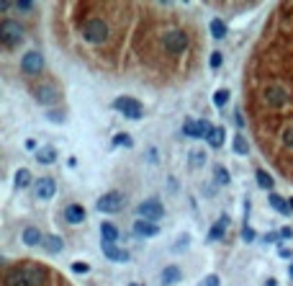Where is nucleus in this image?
Instances as JSON below:
<instances>
[{
	"mask_svg": "<svg viewBox=\"0 0 293 286\" xmlns=\"http://www.w3.org/2000/svg\"><path fill=\"white\" fill-rule=\"evenodd\" d=\"M82 39L87 44H103L108 39V24L103 18H90L82 26Z\"/></svg>",
	"mask_w": 293,
	"mask_h": 286,
	"instance_id": "nucleus-1",
	"label": "nucleus"
},
{
	"mask_svg": "<svg viewBox=\"0 0 293 286\" xmlns=\"http://www.w3.org/2000/svg\"><path fill=\"white\" fill-rule=\"evenodd\" d=\"M0 41H3L6 47H16V44L24 41V29H21V24L6 18L3 24H0Z\"/></svg>",
	"mask_w": 293,
	"mask_h": 286,
	"instance_id": "nucleus-2",
	"label": "nucleus"
},
{
	"mask_svg": "<svg viewBox=\"0 0 293 286\" xmlns=\"http://www.w3.org/2000/svg\"><path fill=\"white\" fill-rule=\"evenodd\" d=\"M114 108H116V111H121L126 119H134V121L144 116V106H142L137 98H129V96L116 98V101H114Z\"/></svg>",
	"mask_w": 293,
	"mask_h": 286,
	"instance_id": "nucleus-3",
	"label": "nucleus"
},
{
	"mask_svg": "<svg viewBox=\"0 0 293 286\" xmlns=\"http://www.w3.org/2000/svg\"><path fill=\"white\" fill-rule=\"evenodd\" d=\"M124 193H119V191H108V193H103L101 199L95 201V209L98 211H103V214H116V211H121L124 209Z\"/></svg>",
	"mask_w": 293,
	"mask_h": 286,
	"instance_id": "nucleus-4",
	"label": "nucleus"
},
{
	"mask_svg": "<svg viewBox=\"0 0 293 286\" xmlns=\"http://www.w3.org/2000/svg\"><path fill=\"white\" fill-rule=\"evenodd\" d=\"M165 49L170 52V54H180V52H185L188 49V34L185 31H167L165 34Z\"/></svg>",
	"mask_w": 293,
	"mask_h": 286,
	"instance_id": "nucleus-5",
	"label": "nucleus"
},
{
	"mask_svg": "<svg viewBox=\"0 0 293 286\" xmlns=\"http://www.w3.org/2000/svg\"><path fill=\"white\" fill-rule=\"evenodd\" d=\"M137 214H139L142 219H147V222H157V219H162L165 206L160 204V199H147L144 204L137 206Z\"/></svg>",
	"mask_w": 293,
	"mask_h": 286,
	"instance_id": "nucleus-6",
	"label": "nucleus"
},
{
	"mask_svg": "<svg viewBox=\"0 0 293 286\" xmlns=\"http://www.w3.org/2000/svg\"><path fill=\"white\" fill-rule=\"evenodd\" d=\"M21 67H24V73L29 75H36L44 70V54L41 52H26L24 59H21Z\"/></svg>",
	"mask_w": 293,
	"mask_h": 286,
	"instance_id": "nucleus-7",
	"label": "nucleus"
},
{
	"mask_svg": "<svg viewBox=\"0 0 293 286\" xmlns=\"http://www.w3.org/2000/svg\"><path fill=\"white\" fill-rule=\"evenodd\" d=\"M34 96H36V101H39L41 106H54V103L59 101V93H57L54 85H41V88H36Z\"/></svg>",
	"mask_w": 293,
	"mask_h": 286,
	"instance_id": "nucleus-8",
	"label": "nucleus"
},
{
	"mask_svg": "<svg viewBox=\"0 0 293 286\" xmlns=\"http://www.w3.org/2000/svg\"><path fill=\"white\" fill-rule=\"evenodd\" d=\"M54 191H57V183H54V178H39V181H36V188H34L36 199H41V201L52 199V196H54Z\"/></svg>",
	"mask_w": 293,
	"mask_h": 286,
	"instance_id": "nucleus-9",
	"label": "nucleus"
},
{
	"mask_svg": "<svg viewBox=\"0 0 293 286\" xmlns=\"http://www.w3.org/2000/svg\"><path fill=\"white\" fill-rule=\"evenodd\" d=\"M101 250H103V255H106L108 260H114V263H126V260H129V253H126V250L111 245V243H101Z\"/></svg>",
	"mask_w": 293,
	"mask_h": 286,
	"instance_id": "nucleus-10",
	"label": "nucleus"
},
{
	"mask_svg": "<svg viewBox=\"0 0 293 286\" xmlns=\"http://www.w3.org/2000/svg\"><path fill=\"white\" fill-rule=\"evenodd\" d=\"M157 232H160V227L154 222H147V219H137V222H134V235L137 237H154Z\"/></svg>",
	"mask_w": 293,
	"mask_h": 286,
	"instance_id": "nucleus-11",
	"label": "nucleus"
},
{
	"mask_svg": "<svg viewBox=\"0 0 293 286\" xmlns=\"http://www.w3.org/2000/svg\"><path fill=\"white\" fill-rule=\"evenodd\" d=\"M24 273H26L24 286H44V268H39V266H26Z\"/></svg>",
	"mask_w": 293,
	"mask_h": 286,
	"instance_id": "nucleus-12",
	"label": "nucleus"
},
{
	"mask_svg": "<svg viewBox=\"0 0 293 286\" xmlns=\"http://www.w3.org/2000/svg\"><path fill=\"white\" fill-rule=\"evenodd\" d=\"M227 230H229V217L224 214V217H219V219H216V225L209 230V240H211V243H216V240H221V237H224V232H227Z\"/></svg>",
	"mask_w": 293,
	"mask_h": 286,
	"instance_id": "nucleus-13",
	"label": "nucleus"
},
{
	"mask_svg": "<svg viewBox=\"0 0 293 286\" xmlns=\"http://www.w3.org/2000/svg\"><path fill=\"white\" fill-rule=\"evenodd\" d=\"M265 101H267L270 106H283V103L288 101V96H285L283 88L273 85V88H267V91H265Z\"/></svg>",
	"mask_w": 293,
	"mask_h": 286,
	"instance_id": "nucleus-14",
	"label": "nucleus"
},
{
	"mask_svg": "<svg viewBox=\"0 0 293 286\" xmlns=\"http://www.w3.org/2000/svg\"><path fill=\"white\" fill-rule=\"evenodd\" d=\"M64 219L70 225H80V222H85V209L80 204H70V206L64 209Z\"/></svg>",
	"mask_w": 293,
	"mask_h": 286,
	"instance_id": "nucleus-15",
	"label": "nucleus"
},
{
	"mask_svg": "<svg viewBox=\"0 0 293 286\" xmlns=\"http://www.w3.org/2000/svg\"><path fill=\"white\" fill-rule=\"evenodd\" d=\"M41 248L47 250V253H62L64 243H62V237H57V235H44V240H41Z\"/></svg>",
	"mask_w": 293,
	"mask_h": 286,
	"instance_id": "nucleus-16",
	"label": "nucleus"
},
{
	"mask_svg": "<svg viewBox=\"0 0 293 286\" xmlns=\"http://www.w3.org/2000/svg\"><path fill=\"white\" fill-rule=\"evenodd\" d=\"M101 237H103V243H111V245H116V240H119V230L111 225V222H103L101 225Z\"/></svg>",
	"mask_w": 293,
	"mask_h": 286,
	"instance_id": "nucleus-17",
	"label": "nucleus"
},
{
	"mask_svg": "<svg viewBox=\"0 0 293 286\" xmlns=\"http://www.w3.org/2000/svg\"><path fill=\"white\" fill-rule=\"evenodd\" d=\"M36 160L41 165H52L57 160V150L54 147H41V150H36Z\"/></svg>",
	"mask_w": 293,
	"mask_h": 286,
	"instance_id": "nucleus-18",
	"label": "nucleus"
},
{
	"mask_svg": "<svg viewBox=\"0 0 293 286\" xmlns=\"http://www.w3.org/2000/svg\"><path fill=\"white\" fill-rule=\"evenodd\" d=\"M21 240H24L29 248H34V245H39L41 240H44V235H41L36 227H26V230H24V237H21Z\"/></svg>",
	"mask_w": 293,
	"mask_h": 286,
	"instance_id": "nucleus-19",
	"label": "nucleus"
},
{
	"mask_svg": "<svg viewBox=\"0 0 293 286\" xmlns=\"http://www.w3.org/2000/svg\"><path fill=\"white\" fill-rule=\"evenodd\" d=\"M180 278H183V273H180L177 266H167V268L162 271V281H165V286H175Z\"/></svg>",
	"mask_w": 293,
	"mask_h": 286,
	"instance_id": "nucleus-20",
	"label": "nucleus"
},
{
	"mask_svg": "<svg viewBox=\"0 0 293 286\" xmlns=\"http://www.w3.org/2000/svg\"><path fill=\"white\" fill-rule=\"evenodd\" d=\"M24 278H26V273H24V268H11L8 273H6V286H21L24 283Z\"/></svg>",
	"mask_w": 293,
	"mask_h": 286,
	"instance_id": "nucleus-21",
	"label": "nucleus"
},
{
	"mask_svg": "<svg viewBox=\"0 0 293 286\" xmlns=\"http://www.w3.org/2000/svg\"><path fill=\"white\" fill-rule=\"evenodd\" d=\"M270 206H273L275 211H280V214L290 211V201H285L283 196H278V193H270Z\"/></svg>",
	"mask_w": 293,
	"mask_h": 286,
	"instance_id": "nucleus-22",
	"label": "nucleus"
},
{
	"mask_svg": "<svg viewBox=\"0 0 293 286\" xmlns=\"http://www.w3.org/2000/svg\"><path fill=\"white\" fill-rule=\"evenodd\" d=\"M224 137H227V131H224V126H214V129H211V134H209V145L219 150V147L224 145Z\"/></svg>",
	"mask_w": 293,
	"mask_h": 286,
	"instance_id": "nucleus-23",
	"label": "nucleus"
},
{
	"mask_svg": "<svg viewBox=\"0 0 293 286\" xmlns=\"http://www.w3.org/2000/svg\"><path fill=\"white\" fill-rule=\"evenodd\" d=\"M183 134H185V137H193V139H201V126H198V121L185 119V124H183Z\"/></svg>",
	"mask_w": 293,
	"mask_h": 286,
	"instance_id": "nucleus-24",
	"label": "nucleus"
},
{
	"mask_svg": "<svg viewBox=\"0 0 293 286\" xmlns=\"http://www.w3.org/2000/svg\"><path fill=\"white\" fill-rule=\"evenodd\" d=\"M16 188H26V186H31V170H26V168H21L18 173H16Z\"/></svg>",
	"mask_w": 293,
	"mask_h": 286,
	"instance_id": "nucleus-25",
	"label": "nucleus"
},
{
	"mask_svg": "<svg viewBox=\"0 0 293 286\" xmlns=\"http://www.w3.org/2000/svg\"><path fill=\"white\" fill-rule=\"evenodd\" d=\"M211 34H214V39H224L227 36V24H224L221 18H214L211 21Z\"/></svg>",
	"mask_w": 293,
	"mask_h": 286,
	"instance_id": "nucleus-26",
	"label": "nucleus"
},
{
	"mask_svg": "<svg viewBox=\"0 0 293 286\" xmlns=\"http://www.w3.org/2000/svg\"><path fill=\"white\" fill-rule=\"evenodd\" d=\"M257 186L265 188V191L273 188V178H270V173H267V170H257Z\"/></svg>",
	"mask_w": 293,
	"mask_h": 286,
	"instance_id": "nucleus-27",
	"label": "nucleus"
},
{
	"mask_svg": "<svg viewBox=\"0 0 293 286\" xmlns=\"http://www.w3.org/2000/svg\"><path fill=\"white\" fill-rule=\"evenodd\" d=\"M214 175H216V181H219L221 186H227V183L232 181V175H229V170H227V168H224V165H216V168H214Z\"/></svg>",
	"mask_w": 293,
	"mask_h": 286,
	"instance_id": "nucleus-28",
	"label": "nucleus"
},
{
	"mask_svg": "<svg viewBox=\"0 0 293 286\" xmlns=\"http://www.w3.org/2000/svg\"><path fill=\"white\" fill-rule=\"evenodd\" d=\"M234 152H237V155H247V152H250V145H247V139L242 134L234 137Z\"/></svg>",
	"mask_w": 293,
	"mask_h": 286,
	"instance_id": "nucleus-29",
	"label": "nucleus"
},
{
	"mask_svg": "<svg viewBox=\"0 0 293 286\" xmlns=\"http://www.w3.org/2000/svg\"><path fill=\"white\" fill-rule=\"evenodd\" d=\"M204 163H206V152H201V150L190 152V165H193V168H201Z\"/></svg>",
	"mask_w": 293,
	"mask_h": 286,
	"instance_id": "nucleus-30",
	"label": "nucleus"
},
{
	"mask_svg": "<svg viewBox=\"0 0 293 286\" xmlns=\"http://www.w3.org/2000/svg\"><path fill=\"white\" fill-rule=\"evenodd\" d=\"M114 145H116V147H134V139H131L129 134H116V137H114Z\"/></svg>",
	"mask_w": 293,
	"mask_h": 286,
	"instance_id": "nucleus-31",
	"label": "nucleus"
},
{
	"mask_svg": "<svg viewBox=\"0 0 293 286\" xmlns=\"http://www.w3.org/2000/svg\"><path fill=\"white\" fill-rule=\"evenodd\" d=\"M227 101H229V93L224 91V88H221V91H216V93H214V103H216L219 108H221L224 103H227Z\"/></svg>",
	"mask_w": 293,
	"mask_h": 286,
	"instance_id": "nucleus-32",
	"label": "nucleus"
},
{
	"mask_svg": "<svg viewBox=\"0 0 293 286\" xmlns=\"http://www.w3.org/2000/svg\"><path fill=\"white\" fill-rule=\"evenodd\" d=\"M188 245H190V237H188V235L177 237V243H175V253H180V250H188Z\"/></svg>",
	"mask_w": 293,
	"mask_h": 286,
	"instance_id": "nucleus-33",
	"label": "nucleus"
},
{
	"mask_svg": "<svg viewBox=\"0 0 293 286\" xmlns=\"http://www.w3.org/2000/svg\"><path fill=\"white\" fill-rule=\"evenodd\" d=\"M219 283H221V278H219L216 273H209V276H206L204 281H201L198 286H219Z\"/></svg>",
	"mask_w": 293,
	"mask_h": 286,
	"instance_id": "nucleus-34",
	"label": "nucleus"
},
{
	"mask_svg": "<svg viewBox=\"0 0 293 286\" xmlns=\"http://www.w3.org/2000/svg\"><path fill=\"white\" fill-rule=\"evenodd\" d=\"M242 240H244V243H255V230L252 227H242Z\"/></svg>",
	"mask_w": 293,
	"mask_h": 286,
	"instance_id": "nucleus-35",
	"label": "nucleus"
},
{
	"mask_svg": "<svg viewBox=\"0 0 293 286\" xmlns=\"http://www.w3.org/2000/svg\"><path fill=\"white\" fill-rule=\"evenodd\" d=\"M72 271H75V273H87L90 266H87V263H72Z\"/></svg>",
	"mask_w": 293,
	"mask_h": 286,
	"instance_id": "nucleus-36",
	"label": "nucleus"
},
{
	"mask_svg": "<svg viewBox=\"0 0 293 286\" xmlns=\"http://www.w3.org/2000/svg\"><path fill=\"white\" fill-rule=\"evenodd\" d=\"M221 59H224V57H221V52H214V54H211V67H214V70H216V67H221Z\"/></svg>",
	"mask_w": 293,
	"mask_h": 286,
	"instance_id": "nucleus-37",
	"label": "nucleus"
},
{
	"mask_svg": "<svg viewBox=\"0 0 293 286\" xmlns=\"http://www.w3.org/2000/svg\"><path fill=\"white\" fill-rule=\"evenodd\" d=\"M283 142H285V145H288V147H293V126H290V129H285V131H283Z\"/></svg>",
	"mask_w": 293,
	"mask_h": 286,
	"instance_id": "nucleus-38",
	"label": "nucleus"
},
{
	"mask_svg": "<svg viewBox=\"0 0 293 286\" xmlns=\"http://www.w3.org/2000/svg\"><path fill=\"white\" fill-rule=\"evenodd\" d=\"M16 8H18V11H34V3H29V0H18Z\"/></svg>",
	"mask_w": 293,
	"mask_h": 286,
	"instance_id": "nucleus-39",
	"label": "nucleus"
},
{
	"mask_svg": "<svg viewBox=\"0 0 293 286\" xmlns=\"http://www.w3.org/2000/svg\"><path fill=\"white\" fill-rule=\"evenodd\" d=\"M49 121H54V124H62V121H64V114H59V111H49Z\"/></svg>",
	"mask_w": 293,
	"mask_h": 286,
	"instance_id": "nucleus-40",
	"label": "nucleus"
},
{
	"mask_svg": "<svg viewBox=\"0 0 293 286\" xmlns=\"http://www.w3.org/2000/svg\"><path fill=\"white\" fill-rule=\"evenodd\" d=\"M290 237H293V230L290 227H283L280 230V240H290Z\"/></svg>",
	"mask_w": 293,
	"mask_h": 286,
	"instance_id": "nucleus-41",
	"label": "nucleus"
},
{
	"mask_svg": "<svg viewBox=\"0 0 293 286\" xmlns=\"http://www.w3.org/2000/svg\"><path fill=\"white\" fill-rule=\"evenodd\" d=\"M278 237H280V232H270V235H265V243H278Z\"/></svg>",
	"mask_w": 293,
	"mask_h": 286,
	"instance_id": "nucleus-42",
	"label": "nucleus"
},
{
	"mask_svg": "<svg viewBox=\"0 0 293 286\" xmlns=\"http://www.w3.org/2000/svg\"><path fill=\"white\" fill-rule=\"evenodd\" d=\"M280 255H283V258H290V255H293V253H290V250H288V248H280Z\"/></svg>",
	"mask_w": 293,
	"mask_h": 286,
	"instance_id": "nucleus-43",
	"label": "nucleus"
},
{
	"mask_svg": "<svg viewBox=\"0 0 293 286\" xmlns=\"http://www.w3.org/2000/svg\"><path fill=\"white\" fill-rule=\"evenodd\" d=\"M288 273H290V278H293V260H290V268H288Z\"/></svg>",
	"mask_w": 293,
	"mask_h": 286,
	"instance_id": "nucleus-44",
	"label": "nucleus"
},
{
	"mask_svg": "<svg viewBox=\"0 0 293 286\" xmlns=\"http://www.w3.org/2000/svg\"><path fill=\"white\" fill-rule=\"evenodd\" d=\"M290 211H293V199H290Z\"/></svg>",
	"mask_w": 293,
	"mask_h": 286,
	"instance_id": "nucleus-45",
	"label": "nucleus"
},
{
	"mask_svg": "<svg viewBox=\"0 0 293 286\" xmlns=\"http://www.w3.org/2000/svg\"><path fill=\"white\" fill-rule=\"evenodd\" d=\"M131 286H137V283H131Z\"/></svg>",
	"mask_w": 293,
	"mask_h": 286,
	"instance_id": "nucleus-46",
	"label": "nucleus"
}]
</instances>
